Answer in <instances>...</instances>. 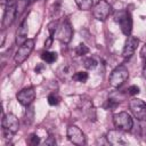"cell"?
<instances>
[{"instance_id":"19","label":"cell","mask_w":146,"mask_h":146,"mask_svg":"<svg viewBox=\"0 0 146 146\" xmlns=\"http://www.w3.org/2000/svg\"><path fill=\"white\" fill-rule=\"evenodd\" d=\"M83 64H84V67H86L87 70H94V68H96V66H97L98 63H97V60H96L95 58L89 57V58H86V59H84Z\"/></svg>"},{"instance_id":"29","label":"cell","mask_w":146,"mask_h":146,"mask_svg":"<svg viewBox=\"0 0 146 146\" xmlns=\"http://www.w3.org/2000/svg\"><path fill=\"white\" fill-rule=\"evenodd\" d=\"M34 1H36V0H30V2H31V3H33Z\"/></svg>"},{"instance_id":"1","label":"cell","mask_w":146,"mask_h":146,"mask_svg":"<svg viewBox=\"0 0 146 146\" xmlns=\"http://www.w3.org/2000/svg\"><path fill=\"white\" fill-rule=\"evenodd\" d=\"M2 130H3V135H5V138H11L13 135H15L17 131H18V128H19V122H18V119L16 117V115H14L13 113H8L3 116L2 119Z\"/></svg>"},{"instance_id":"10","label":"cell","mask_w":146,"mask_h":146,"mask_svg":"<svg viewBox=\"0 0 146 146\" xmlns=\"http://www.w3.org/2000/svg\"><path fill=\"white\" fill-rule=\"evenodd\" d=\"M72 36H73V29L68 21H64L63 24L58 27V30L56 32V38L60 42L67 44L72 40Z\"/></svg>"},{"instance_id":"4","label":"cell","mask_w":146,"mask_h":146,"mask_svg":"<svg viewBox=\"0 0 146 146\" xmlns=\"http://www.w3.org/2000/svg\"><path fill=\"white\" fill-rule=\"evenodd\" d=\"M113 123L116 129L122 131H130L133 127V120L127 112H120L113 115Z\"/></svg>"},{"instance_id":"22","label":"cell","mask_w":146,"mask_h":146,"mask_svg":"<svg viewBox=\"0 0 146 146\" xmlns=\"http://www.w3.org/2000/svg\"><path fill=\"white\" fill-rule=\"evenodd\" d=\"M59 102H60V98H59L56 94H50V95L48 96V103H49V105L55 106V105H58Z\"/></svg>"},{"instance_id":"23","label":"cell","mask_w":146,"mask_h":146,"mask_svg":"<svg viewBox=\"0 0 146 146\" xmlns=\"http://www.w3.org/2000/svg\"><path fill=\"white\" fill-rule=\"evenodd\" d=\"M117 105H119V102H114V99L108 98V99H107V103H106V105H105V107H106L107 110H114Z\"/></svg>"},{"instance_id":"18","label":"cell","mask_w":146,"mask_h":146,"mask_svg":"<svg viewBox=\"0 0 146 146\" xmlns=\"http://www.w3.org/2000/svg\"><path fill=\"white\" fill-rule=\"evenodd\" d=\"M29 5H31L30 0H18V1H16V10H17V15H21V14L25 10V8H26Z\"/></svg>"},{"instance_id":"14","label":"cell","mask_w":146,"mask_h":146,"mask_svg":"<svg viewBox=\"0 0 146 146\" xmlns=\"http://www.w3.org/2000/svg\"><path fill=\"white\" fill-rule=\"evenodd\" d=\"M27 32H29V25H27V21L23 19L17 32H16V44L21 46L23 44L26 40H27Z\"/></svg>"},{"instance_id":"9","label":"cell","mask_w":146,"mask_h":146,"mask_svg":"<svg viewBox=\"0 0 146 146\" xmlns=\"http://www.w3.org/2000/svg\"><path fill=\"white\" fill-rule=\"evenodd\" d=\"M67 138L72 144L78 145V146H82L87 143L84 133L76 125H70L67 128Z\"/></svg>"},{"instance_id":"28","label":"cell","mask_w":146,"mask_h":146,"mask_svg":"<svg viewBox=\"0 0 146 146\" xmlns=\"http://www.w3.org/2000/svg\"><path fill=\"white\" fill-rule=\"evenodd\" d=\"M143 74L146 78V59H145V64H144V67H143Z\"/></svg>"},{"instance_id":"5","label":"cell","mask_w":146,"mask_h":146,"mask_svg":"<svg viewBox=\"0 0 146 146\" xmlns=\"http://www.w3.org/2000/svg\"><path fill=\"white\" fill-rule=\"evenodd\" d=\"M34 48V40L33 39H27L23 44H21L17 49V51L15 52V56H14V60L16 64H22L24 63L27 57L30 56V54L32 52Z\"/></svg>"},{"instance_id":"15","label":"cell","mask_w":146,"mask_h":146,"mask_svg":"<svg viewBox=\"0 0 146 146\" xmlns=\"http://www.w3.org/2000/svg\"><path fill=\"white\" fill-rule=\"evenodd\" d=\"M58 75L63 80H68V79H72L73 80L74 72H73V70H72V67L70 65H63L58 70Z\"/></svg>"},{"instance_id":"6","label":"cell","mask_w":146,"mask_h":146,"mask_svg":"<svg viewBox=\"0 0 146 146\" xmlns=\"http://www.w3.org/2000/svg\"><path fill=\"white\" fill-rule=\"evenodd\" d=\"M111 13H112V6L106 0H99L94 6V9H92L94 17L102 22L105 21L110 16Z\"/></svg>"},{"instance_id":"17","label":"cell","mask_w":146,"mask_h":146,"mask_svg":"<svg viewBox=\"0 0 146 146\" xmlns=\"http://www.w3.org/2000/svg\"><path fill=\"white\" fill-rule=\"evenodd\" d=\"M75 3L81 10H90L92 7V0H75Z\"/></svg>"},{"instance_id":"24","label":"cell","mask_w":146,"mask_h":146,"mask_svg":"<svg viewBox=\"0 0 146 146\" xmlns=\"http://www.w3.org/2000/svg\"><path fill=\"white\" fill-rule=\"evenodd\" d=\"M29 143L31 144V145H33V146H35V145H38V144H40V137H38L36 135H31L30 136V140H29Z\"/></svg>"},{"instance_id":"11","label":"cell","mask_w":146,"mask_h":146,"mask_svg":"<svg viewBox=\"0 0 146 146\" xmlns=\"http://www.w3.org/2000/svg\"><path fill=\"white\" fill-rule=\"evenodd\" d=\"M16 98L18 100V103L23 106H29L33 103L34 98H35V91L33 87H27L22 89L21 91L17 92Z\"/></svg>"},{"instance_id":"3","label":"cell","mask_w":146,"mask_h":146,"mask_svg":"<svg viewBox=\"0 0 146 146\" xmlns=\"http://www.w3.org/2000/svg\"><path fill=\"white\" fill-rule=\"evenodd\" d=\"M129 78V71L124 65L115 67L110 75V84L114 88L121 87Z\"/></svg>"},{"instance_id":"12","label":"cell","mask_w":146,"mask_h":146,"mask_svg":"<svg viewBox=\"0 0 146 146\" xmlns=\"http://www.w3.org/2000/svg\"><path fill=\"white\" fill-rule=\"evenodd\" d=\"M138 43H139V39L138 38L129 35L127 41H125V43H124L123 50H122V57L124 59H129L135 54V50H136Z\"/></svg>"},{"instance_id":"8","label":"cell","mask_w":146,"mask_h":146,"mask_svg":"<svg viewBox=\"0 0 146 146\" xmlns=\"http://www.w3.org/2000/svg\"><path fill=\"white\" fill-rule=\"evenodd\" d=\"M16 16H17L16 1L11 0L8 5L5 6V13H3V18H2V30L9 27L15 21Z\"/></svg>"},{"instance_id":"16","label":"cell","mask_w":146,"mask_h":146,"mask_svg":"<svg viewBox=\"0 0 146 146\" xmlns=\"http://www.w3.org/2000/svg\"><path fill=\"white\" fill-rule=\"evenodd\" d=\"M41 59L48 64H51L57 60V54L55 51H43L41 54Z\"/></svg>"},{"instance_id":"26","label":"cell","mask_w":146,"mask_h":146,"mask_svg":"<svg viewBox=\"0 0 146 146\" xmlns=\"http://www.w3.org/2000/svg\"><path fill=\"white\" fill-rule=\"evenodd\" d=\"M140 56L144 58V59H146V43L143 46V48L140 49Z\"/></svg>"},{"instance_id":"7","label":"cell","mask_w":146,"mask_h":146,"mask_svg":"<svg viewBox=\"0 0 146 146\" xmlns=\"http://www.w3.org/2000/svg\"><path fill=\"white\" fill-rule=\"evenodd\" d=\"M129 108L131 110L135 117L139 121L146 120V104L138 98H133L129 103Z\"/></svg>"},{"instance_id":"2","label":"cell","mask_w":146,"mask_h":146,"mask_svg":"<svg viewBox=\"0 0 146 146\" xmlns=\"http://www.w3.org/2000/svg\"><path fill=\"white\" fill-rule=\"evenodd\" d=\"M114 19L116 23H119L121 31L124 35L129 36L132 31V17L130 11L128 10H120L114 15Z\"/></svg>"},{"instance_id":"21","label":"cell","mask_w":146,"mask_h":146,"mask_svg":"<svg viewBox=\"0 0 146 146\" xmlns=\"http://www.w3.org/2000/svg\"><path fill=\"white\" fill-rule=\"evenodd\" d=\"M89 52V48L84 44V43H80V44H78V47L75 48V54L78 55V56H83V55H86V54H88Z\"/></svg>"},{"instance_id":"20","label":"cell","mask_w":146,"mask_h":146,"mask_svg":"<svg viewBox=\"0 0 146 146\" xmlns=\"http://www.w3.org/2000/svg\"><path fill=\"white\" fill-rule=\"evenodd\" d=\"M73 80L78 82H86L88 80V73L87 72H76L73 75Z\"/></svg>"},{"instance_id":"27","label":"cell","mask_w":146,"mask_h":146,"mask_svg":"<svg viewBox=\"0 0 146 146\" xmlns=\"http://www.w3.org/2000/svg\"><path fill=\"white\" fill-rule=\"evenodd\" d=\"M10 1H11V0H1V5H2V6H6V5H8Z\"/></svg>"},{"instance_id":"25","label":"cell","mask_w":146,"mask_h":146,"mask_svg":"<svg viewBox=\"0 0 146 146\" xmlns=\"http://www.w3.org/2000/svg\"><path fill=\"white\" fill-rule=\"evenodd\" d=\"M128 94L129 95H137V94H139V87L138 86H130L128 88Z\"/></svg>"},{"instance_id":"13","label":"cell","mask_w":146,"mask_h":146,"mask_svg":"<svg viewBox=\"0 0 146 146\" xmlns=\"http://www.w3.org/2000/svg\"><path fill=\"white\" fill-rule=\"evenodd\" d=\"M106 137H107L108 143L112 144V145H125L128 143L124 138V135H123L122 130H120V129L108 131Z\"/></svg>"}]
</instances>
